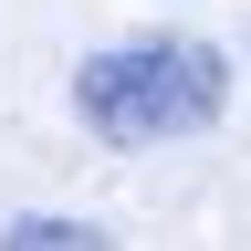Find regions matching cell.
Segmentation results:
<instances>
[{
	"mask_svg": "<svg viewBox=\"0 0 251 251\" xmlns=\"http://www.w3.org/2000/svg\"><path fill=\"white\" fill-rule=\"evenodd\" d=\"M74 115L94 126L105 147H168V136H209L230 115V52L188 42H115L74 74Z\"/></svg>",
	"mask_w": 251,
	"mask_h": 251,
	"instance_id": "1",
	"label": "cell"
},
{
	"mask_svg": "<svg viewBox=\"0 0 251 251\" xmlns=\"http://www.w3.org/2000/svg\"><path fill=\"white\" fill-rule=\"evenodd\" d=\"M0 241H84V251H94L105 230H84V220H11V230H0Z\"/></svg>",
	"mask_w": 251,
	"mask_h": 251,
	"instance_id": "2",
	"label": "cell"
}]
</instances>
